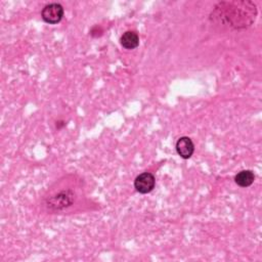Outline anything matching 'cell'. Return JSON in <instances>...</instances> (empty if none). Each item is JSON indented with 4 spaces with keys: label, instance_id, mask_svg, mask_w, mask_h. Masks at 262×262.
Listing matches in <instances>:
<instances>
[{
    "label": "cell",
    "instance_id": "6da1fadb",
    "mask_svg": "<svg viewBox=\"0 0 262 262\" xmlns=\"http://www.w3.org/2000/svg\"><path fill=\"white\" fill-rule=\"evenodd\" d=\"M73 202H74V193L71 190H63L49 199L47 203V208L49 210L58 211V210H62L64 208L70 207L73 204Z\"/></svg>",
    "mask_w": 262,
    "mask_h": 262
},
{
    "label": "cell",
    "instance_id": "7a4b0ae2",
    "mask_svg": "<svg viewBox=\"0 0 262 262\" xmlns=\"http://www.w3.org/2000/svg\"><path fill=\"white\" fill-rule=\"evenodd\" d=\"M43 20L50 25L59 23L63 16V7L58 3H50L44 6L41 11Z\"/></svg>",
    "mask_w": 262,
    "mask_h": 262
},
{
    "label": "cell",
    "instance_id": "3957f363",
    "mask_svg": "<svg viewBox=\"0 0 262 262\" xmlns=\"http://www.w3.org/2000/svg\"><path fill=\"white\" fill-rule=\"evenodd\" d=\"M156 184L155 176L149 172H144L139 174L134 180V187L139 193H148L150 192Z\"/></svg>",
    "mask_w": 262,
    "mask_h": 262
},
{
    "label": "cell",
    "instance_id": "277c9868",
    "mask_svg": "<svg viewBox=\"0 0 262 262\" xmlns=\"http://www.w3.org/2000/svg\"><path fill=\"white\" fill-rule=\"evenodd\" d=\"M176 150L182 159H189L194 151L192 140L187 136L180 137L176 142Z\"/></svg>",
    "mask_w": 262,
    "mask_h": 262
},
{
    "label": "cell",
    "instance_id": "5b68a950",
    "mask_svg": "<svg viewBox=\"0 0 262 262\" xmlns=\"http://www.w3.org/2000/svg\"><path fill=\"white\" fill-rule=\"evenodd\" d=\"M121 45L126 49H134L139 45L138 34L134 31H126L120 38Z\"/></svg>",
    "mask_w": 262,
    "mask_h": 262
},
{
    "label": "cell",
    "instance_id": "8992f818",
    "mask_svg": "<svg viewBox=\"0 0 262 262\" xmlns=\"http://www.w3.org/2000/svg\"><path fill=\"white\" fill-rule=\"evenodd\" d=\"M255 180V175L251 170H243L234 176L235 183L241 187L250 186Z\"/></svg>",
    "mask_w": 262,
    "mask_h": 262
}]
</instances>
